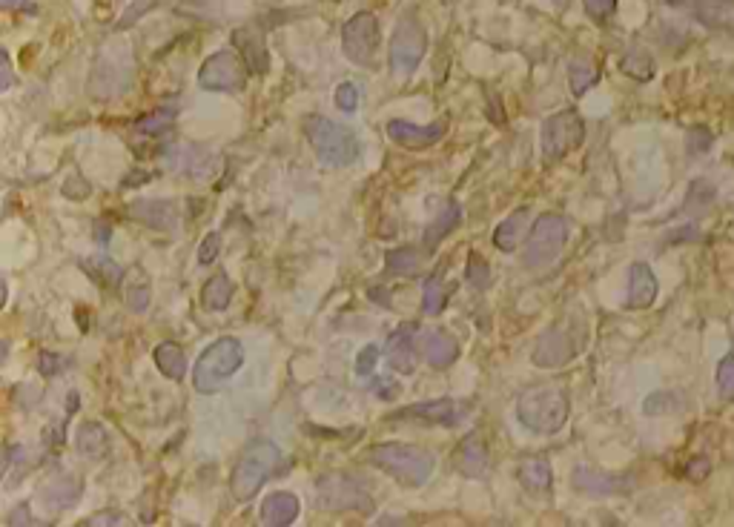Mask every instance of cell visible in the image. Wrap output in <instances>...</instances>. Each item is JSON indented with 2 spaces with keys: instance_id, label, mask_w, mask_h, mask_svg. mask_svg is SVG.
Wrapping results in <instances>:
<instances>
[{
  "instance_id": "34",
  "label": "cell",
  "mask_w": 734,
  "mask_h": 527,
  "mask_svg": "<svg viewBox=\"0 0 734 527\" xmlns=\"http://www.w3.org/2000/svg\"><path fill=\"white\" fill-rule=\"evenodd\" d=\"M173 118H175V109H164V112H155V115H147V118H141L135 127L138 132H144V135H161V132H167V129L173 127Z\"/></svg>"
},
{
  "instance_id": "40",
  "label": "cell",
  "mask_w": 734,
  "mask_h": 527,
  "mask_svg": "<svg viewBox=\"0 0 734 527\" xmlns=\"http://www.w3.org/2000/svg\"><path fill=\"white\" fill-rule=\"evenodd\" d=\"M336 106L342 109V112H356V106H359V89L353 84H342L336 89Z\"/></svg>"
},
{
  "instance_id": "11",
  "label": "cell",
  "mask_w": 734,
  "mask_h": 527,
  "mask_svg": "<svg viewBox=\"0 0 734 527\" xmlns=\"http://www.w3.org/2000/svg\"><path fill=\"white\" fill-rule=\"evenodd\" d=\"M198 86L210 92H238L244 86V66L233 49L210 55L198 69Z\"/></svg>"
},
{
  "instance_id": "41",
  "label": "cell",
  "mask_w": 734,
  "mask_h": 527,
  "mask_svg": "<svg viewBox=\"0 0 734 527\" xmlns=\"http://www.w3.org/2000/svg\"><path fill=\"white\" fill-rule=\"evenodd\" d=\"M376 361H379V347L376 344H367V347H362L359 359H356V373L359 376H370L376 370Z\"/></svg>"
},
{
  "instance_id": "44",
  "label": "cell",
  "mask_w": 734,
  "mask_h": 527,
  "mask_svg": "<svg viewBox=\"0 0 734 527\" xmlns=\"http://www.w3.org/2000/svg\"><path fill=\"white\" fill-rule=\"evenodd\" d=\"M41 373H46V376L58 373V359H55V353H44V356H41Z\"/></svg>"
},
{
  "instance_id": "14",
  "label": "cell",
  "mask_w": 734,
  "mask_h": 527,
  "mask_svg": "<svg viewBox=\"0 0 734 527\" xmlns=\"http://www.w3.org/2000/svg\"><path fill=\"white\" fill-rule=\"evenodd\" d=\"M445 132H448L445 121H436V124H428V127H419V124H411V121H390L388 124L390 141L408 149L433 147L436 141L445 138Z\"/></svg>"
},
{
  "instance_id": "29",
  "label": "cell",
  "mask_w": 734,
  "mask_h": 527,
  "mask_svg": "<svg viewBox=\"0 0 734 527\" xmlns=\"http://www.w3.org/2000/svg\"><path fill=\"white\" fill-rule=\"evenodd\" d=\"M459 221H462V207H459V204H448V210L442 212V218L425 230V247H428V250H436V244H439L448 232L454 230V227H459Z\"/></svg>"
},
{
  "instance_id": "33",
  "label": "cell",
  "mask_w": 734,
  "mask_h": 527,
  "mask_svg": "<svg viewBox=\"0 0 734 527\" xmlns=\"http://www.w3.org/2000/svg\"><path fill=\"white\" fill-rule=\"evenodd\" d=\"M425 313L428 316H436V313H442V307H445V287H442V275H431L428 281H425Z\"/></svg>"
},
{
  "instance_id": "2",
  "label": "cell",
  "mask_w": 734,
  "mask_h": 527,
  "mask_svg": "<svg viewBox=\"0 0 734 527\" xmlns=\"http://www.w3.org/2000/svg\"><path fill=\"white\" fill-rule=\"evenodd\" d=\"M244 364V347L238 338H218L213 341L201 359L195 361L193 370V384L198 393L204 396H213L218 390H224L238 370Z\"/></svg>"
},
{
  "instance_id": "28",
  "label": "cell",
  "mask_w": 734,
  "mask_h": 527,
  "mask_svg": "<svg viewBox=\"0 0 734 527\" xmlns=\"http://www.w3.org/2000/svg\"><path fill=\"white\" fill-rule=\"evenodd\" d=\"M78 493H81V485L75 479H58L52 485L44 487V505L52 507V510H66L78 502Z\"/></svg>"
},
{
  "instance_id": "30",
  "label": "cell",
  "mask_w": 734,
  "mask_h": 527,
  "mask_svg": "<svg viewBox=\"0 0 734 527\" xmlns=\"http://www.w3.org/2000/svg\"><path fill=\"white\" fill-rule=\"evenodd\" d=\"M388 261V270L396 275H413L419 270V253L411 250V247H399V250H390L385 255Z\"/></svg>"
},
{
  "instance_id": "43",
  "label": "cell",
  "mask_w": 734,
  "mask_h": 527,
  "mask_svg": "<svg viewBox=\"0 0 734 527\" xmlns=\"http://www.w3.org/2000/svg\"><path fill=\"white\" fill-rule=\"evenodd\" d=\"M98 525H121V513H115V510H104V513L92 516V519L87 522V527H98Z\"/></svg>"
},
{
  "instance_id": "45",
  "label": "cell",
  "mask_w": 734,
  "mask_h": 527,
  "mask_svg": "<svg viewBox=\"0 0 734 527\" xmlns=\"http://www.w3.org/2000/svg\"><path fill=\"white\" fill-rule=\"evenodd\" d=\"M0 66H3V84H0V89L6 92L12 86V66H9V55L6 52L0 55Z\"/></svg>"
},
{
  "instance_id": "26",
  "label": "cell",
  "mask_w": 734,
  "mask_h": 527,
  "mask_svg": "<svg viewBox=\"0 0 734 527\" xmlns=\"http://www.w3.org/2000/svg\"><path fill=\"white\" fill-rule=\"evenodd\" d=\"M132 212L152 227V230H173L175 227V212L170 204H161V201H138Z\"/></svg>"
},
{
  "instance_id": "1",
  "label": "cell",
  "mask_w": 734,
  "mask_h": 527,
  "mask_svg": "<svg viewBox=\"0 0 734 527\" xmlns=\"http://www.w3.org/2000/svg\"><path fill=\"white\" fill-rule=\"evenodd\" d=\"M517 416L531 433L554 436L568 422V393L560 384H537L519 393Z\"/></svg>"
},
{
  "instance_id": "8",
  "label": "cell",
  "mask_w": 734,
  "mask_h": 527,
  "mask_svg": "<svg viewBox=\"0 0 734 527\" xmlns=\"http://www.w3.org/2000/svg\"><path fill=\"white\" fill-rule=\"evenodd\" d=\"M379 43H382V32L373 12H356L342 29V49L356 66L376 64Z\"/></svg>"
},
{
  "instance_id": "6",
  "label": "cell",
  "mask_w": 734,
  "mask_h": 527,
  "mask_svg": "<svg viewBox=\"0 0 734 527\" xmlns=\"http://www.w3.org/2000/svg\"><path fill=\"white\" fill-rule=\"evenodd\" d=\"M316 507L330 513H373V499L359 479L345 473H324L322 479H316Z\"/></svg>"
},
{
  "instance_id": "32",
  "label": "cell",
  "mask_w": 734,
  "mask_h": 527,
  "mask_svg": "<svg viewBox=\"0 0 734 527\" xmlns=\"http://www.w3.org/2000/svg\"><path fill=\"white\" fill-rule=\"evenodd\" d=\"M623 72L631 75V78H637V81H646V78H651V72H654V64H651V58H648L643 49H631L626 55V61H623Z\"/></svg>"
},
{
  "instance_id": "4",
  "label": "cell",
  "mask_w": 734,
  "mask_h": 527,
  "mask_svg": "<svg viewBox=\"0 0 734 527\" xmlns=\"http://www.w3.org/2000/svg\"><path fill=\"white\" fill-rule=\"evenodd\" d=\"M304 135L316 149V158L324 167H350L359 155L356 135L342 124L322 118V115H307L304 118Z\"/></svg>"
},
{
  "instance_id": "39",
  "label": "cell",
  "mask_w": 734,
  "mask_h": 527,
  "mask_svg": "<svg viewBox=\"0 0 734 527\" xmlns=\"http://www.w3.org/2000/svg\"><path fill=\"white\" fill-rule=\"evenodd\" d=\"M583 6L594 21H608L617 12V0H583Z\"/></svg>"
},
{
  "instance_id": "25",
  "label": "cell",
  "mask_w": 734,
  "mask_h": 527,
  "mask_svg": "<svg viewBox=\"0 0 734 527\" xmlns=\"http://www.w3.org/2000/svg\"><path fill=\"white\" fill-rule=\"evenodd\" d=\"M236 46L244 52V61L247 66L261 75V72H267V49H264V41H261L259 32H250V29H238L236 32Z\"/></svg>"
},
{
  "instance_id": "38",
  "label": "cell",
  "mask_w": 734,
  "mask_h": 527,
  "mask_svg": "<svg viewBox=\"0 0 734 527\" xmlns=\"http://www.w3.org/2000/svg\"><path fill=\"white\" fill-rule=\"evenodd\" d=\"M218 250H221V235H218V232H210V235L201 241V247H198V264H201V267L213 264L218 258Z\"/></svg>"
},
{
  "instance_id": "36",
  "label": "cell",
  "mask_w": 734,
  "mask_h": 527,
  "mask_svg": "<svg viewBox=\"0 0 734 527\" xmlns=\"http://www.w3.org/2000/svg\"><path fill=\"white\" fill-rule=\"evenodd\" d=\"M717 393L723 401H734V356H726L717 367Z\"/></svg>"
},
{
  "instance_id": "42",
  "label": "cell",
  "mask_w": 734,
  "mask_h": 527,
  "mask_svg": "<svg viewBox=\"0 0 734 527\" xmlns=\"http://www.w3.org/2000/svg\"><path fill=\"white\" fill-rule=\"evenodd\" d=\"M147 307H150V290L147 287H130V293H127V310L144 313Z\"/></svg>"
},
{
  "instance_id": "46",
  "label": "cell",
  "mask_w": 734,
  "mask_h": 527,
  "mask_svg": "<svg viewBox=\"0 0 734 527\" xmlns=\"http://www.w3.org/2000/svg\"><path fill=\"white\" fill-rule=\"evenodd\" d=\"M0 6H3V9H18V6H21L23 9V6H29V0H0Z\"/></svg>"
},
{
  "instance_id": "15",
  "label": "cell",
  "mask_w": 734,
  "mask_h": 527,
  "mask_svg": "<svg viewBox=\"0 0 734 527\" xmlns=\"http://www.w3.org/2000/svg\"><path fill=\"white\" fill-rule=\"evenodd\" d=\"M413 338H416V324H402L388 338V350H385L388 356L385 359L402 376H411L413 370H416V344H413Z\"/></svg>"
},
{
  "instance_id": "9",
  "label": "cell",
  "mask_w": 734,
  "mask_h": 527,
  "mask_svg": "<svg viewBox=\"0 0 734 527\" xmlns=\"http://www.w3.org/2000/svg\"><path fill=\"white\" fill-rule=\"evenodd\" d=\"M585 141V124L583 118L571 109L551 115L542 124V155L548 161H557L562 155H568L571 149H577Z\"/></svg>"
},
{
  "instance_id": "19",
  "label": "cell",
  "mask_w": 734,
  "mask_h": 527,
  "mask_svg": "<svg viewBox=\"0 0 734 527\" xmlns=\"http://www.w3.org/2000/svg\"><path fill=\"white\" fill-rule=\"evenodd\" d=\"M528 218H531V210L528 207H519L517 212H511V218H505L502 224L494 232V244L502 253H514L519 244L525 241L528 235Z\"/></svg>"
},
{
  "instance_id": "37",
  "label": "cell",
  "mask_w": 734,
  "mask_h": 527,
  "mask_svg": "<svg viewBox=\"0 0 734 527\" xmlns=\"http://www.w3.org/2000/svg\"><path fill=\"white\" fill-rule=\"evenodd\" d=\"M89 273L95 275L101 284H115L121 278V267L107 261V258H101V261H89Z\"/></svg>"
},
{
  "instance_id": "22",
  "label": "cell",
  "mask_w": 734,
  "mask_h": 527,
  "mask_svg": "<svg viewBox=\"0 0 734 527\" xmlns=\"http://www.w3.org/2000/svg\"><path fill=\"white\" fill-rule=\"evenodd\" d=\"M155 364H158V370L167 376L170 381H184L187 376V356H184V347L181 344H175V341H161L158 347H155Z\"/></svg>"
},
{
  "instance_id": "31",
  "label": "cell",
  "mask_w": 734,
  "mask_h": 527,
  "mask_svg": "<svg viewBox=\"0 0 734 527\" xmlns=\"http://www.w3.org/2000/svg\"><path fill=\"white\" fill-rule=\"evenodd\" d=\"M568 78H571V92L574 95H585L591 86L597 84V69L583 64V61H574V64L568 66Z\"/></svg>"
},
{
  "instance_id": "23",
  "label": "cell",
  "mask_w": 734,
  "mask_h": 527,
  "mask_svg": "<svg viewBox=\"0 0 734 527\" xmlns=\"http://www.w3.org/2000/svg\"><path fill=\"white\" fill-rule=\"evenodd\" d=\"M75 444H78L81 456H87V459H104L109 453L107 430L98 422L81 424L78 427V436H75Z\"/></svg>"
},
{
  "instance_id": "18",
  "label": "cell",
  "mask_w": 734,
  "mask_h": 527,
  "mask_svg": "<svg viewBox=\"0 0 734 527\" xmlns=\"http://www.w3.org/2000/svg\"><path fill=\"white\" fill-rule=\"evenodd\" d=\"M422 356L425 361L436 367V370H445L451 367L456 359H459V341L454 336H448L445 330H436V333H428L425 341H422Z\"/></svg>"
},
{
  "instance_id": "5",
  "label": "cell",
  "mask_w": 734,
  "mask_h": 527,
  "mask_svg": "<svg viewBox=\"0 0 734 527\" xmlns=\"http://www.w3.org/2000/svg\"><path fill=\"white\" fill-rule=\"evenodd\" d=\"M281 453L273 442H256L244 450V456L238 459L236 470L230 476V493L238 502L253 499L261 490V485L273 476L276 464H279Z\"/></svg>"
},
{
  "instance_id": "20",
  "label": "cell",
  "mask_w": 734,
  "mask_h": 527,
  "mask_svg": "<svg viewBox=\"0 0 734 527\" xmlns=\"http://www.w3.org/2000/svg\"><path fill=\"white\" fill-rule=\"evenodd\" d=\"M571 482H574L577 490H583L588 496H614V493H620L626 487L623 479L605 476V473H597L591 467H577L574 476H571Z\"/></svg>"
},
{
  "instance_id": "24",
  "label": "cell",
  "mask_w": 734,
  "mask_h": 527,
  "mask_svg": "<svg viewBox=\"0 0 734 527\" xmlns=\"http://www.w3.org/2000/svg\"><path fill=\"white\" fill-rule=\"evenodd\" d=\"M519 482L525 490L531 493H548L554 485V473H551V464L545 459H528V462L519 464Z\"/></svg>"
},
{
  "instance_id": "13",
  "label": "cell",
  "mask_w": 734,
  "mask_h": 527,
  "mask_svg": "<svg viewBox=\"0 0 734 527\" xmlns=\"http://www.w3.org/2000/svg\"><path fill=\"white\" fill-rule=\"evenodd\" d=\"M468 416V407L456 404L454 399H439V401H425V404H416L408 407L402 413H396L393 419H419L425 424H442V427H456Z\"/></svg>"
},
{
  "instance_id": "27",
  "label": "cell",
  "mask_w": 734,
  "mask_h": 527,
  "mask_svg": "<svg viewBox=\"0 0 734 527\" xmlns=\"http://www.w3.org/2000/svg\"><path fill=\"white\" fill-rule=\"evenodd\" d=\"M233 293H236V287H233V281L227 278V275H213L210 281H207V287H204V307L210 310V313H224L227 307H230V301H233Z\"/></svg>"
},
{
  "instance_id": "16",
  "label": "cell",
  "mask_w": 734,
  "mask_h": 527,
  "mask_svg": "<svg viewBox=\"0 0 734 527\" xmlns=\"http://www.w3.org/2000/svg\"><path fill=\"white\" fill-rule=\"evenodd\" d=\"M299 510H302V505H299V499L293 496V493H270L264 502H261V510H259V516H261V525H267V527H287V525H293L296 519H299Z\"/></svg>"
},
{
  "instance_id": "7",
  "label": "cell",
  "mask_w": 734,
  "mask_h": 527,
  "mask_svg": "<svg viewBox=\"0 0 734 527\" xmlns=\"http://www.w3.org/2000/svg\"><path fill=\"white\" fill-rule=\"evenodd\" d=\"M568 241V224L560 215H542L537 224L528 232V250H525V264L528 267H548L560 258L562 247Z\"/></svg>"
},
{
  "instance_id": "10",
  "label": "cell",
  "mask_w": 734,
  "mask_h": 527,
  "mask_svg": "<svg viewBox=\"0 0 734 527\" xmlns=\"http://www.w3.org/2000/svg\"><path fill=\"white\" fill-rule=\"evenodd\" d=\"M428 49V35L416 18H402L396 23L393 41H390V66L399 75H411L416 66L422 64Z\"/></svg>"
},
{
  "instance_id": "21",
  "label": "cell",
  "mask_w": 734,
  "mask_h": 527,
  "mask_svg": "<svg viewBox=\"0 0 734 527\" xmlns=\"http://www.w3.org/2000/svg\"><path fill=\"white\" fill-rule=\"evenodd\" d=\"M459 470L468 479H482L488 473V447L476 433H471L462 444V450H459Z\"/></svg>"
},
{
  "instance_id": "12",
  "label": "cell",
  "mask_w": 734,
  "mask_h": 527,
  "mask_svg": "<svg viewBox=\"0 0 734 527\" xmlns=\"http://www.w3.org/2000/svg\"><path fill=\"white\" fill-rule=\"evenodd\" d=\"M577 356V344H574V336L565 333L562 327H551L545 330L534 347V364L542 367V370H554V367H562L568 361Z\"/></svg>"
},
{
  "instance_id": "35",
  "label": "cell",
  "mask_w": 734,
  "mask_h": 527,
  "mask_svg": "<svg viewBox=\"0 0 734 527\" xmlns=\"http://www.w3.org/2000/svg\"><path fill=\"white\" fill-rule=\"evenodd\" d=\"M468 261H471V264H468V273H465L468 284H471L474 290H488V284H491V267H488V261L479 258L476 253H471Z\"/></svg>"
},
{
  "instance_id": "3",
  "label": "cell",
  "mask_w": 734,
  "mask_h": 527,
  "mask_svg": "<svg viewBox=\"0 0 734 527\" xmlns=\"http://www.w3.org/2000/svg\"><path fill=\"white\" fill-rule=\"evenodd\" d=\"M367 462L385 470L396 482L408 487H422L433 476V456L413 444H376L367 456Z\"/></svg>"
},
{
  "instance_id": "17",
  "label": "cell",
  "mask_w": 734,
  "mask_h": 527,
  "mask_svg": "<svg viewBox=\"0 0 734 527\" xmlns=\"http://www.w3.org/2000/svg\"><path fill=\"white\" fill-rule=\"evenodd\" d=\"M657 290H660V284L651 273V267L648 264H631V270H628V307L646 310L654 304Z\"/></svg>"
}]
</instances>
